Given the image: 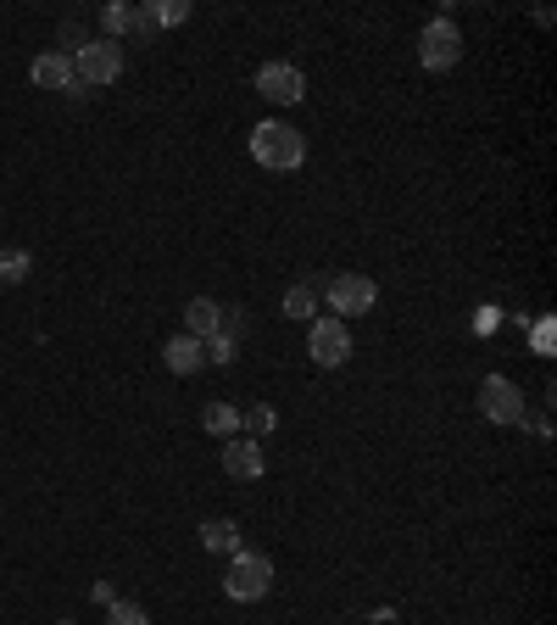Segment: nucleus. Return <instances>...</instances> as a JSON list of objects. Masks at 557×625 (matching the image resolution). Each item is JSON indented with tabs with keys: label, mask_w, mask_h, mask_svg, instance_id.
<instances>
[{
	"label": "nucleus",
	"mask_w": 557,
	"mask_h": 625,
	"mask_svg": "<svg viewBox=\"0 0 557 625\" xmlns=\"http://www.w3.org/2000/svg\"><path fill=\"white\" fill-rule=\"evenodd\" d=\"M318 297H324V285H313V280H302V285H291L285 291V319H313L318 313Z\"/></svg>",
	"instance_id": "obj_16"
},
{
	"label": "nucleus",
	"mask_w": 557,
	"mask_h": 625,
	"mask_svg": "<svg viewBox=\"0 0 557 625\" xmlns=\"http://www.w3.org/2000/svg\"><path fill=\"white\" fill-rule=\"evenodd\" d=\"M101 23H107V40H118V45H123V34H134V29H140V12H134V7H107V12H101Z\"/></svg>",
	"instance_id": "obj_19"
},
{
	"label": "nucleus",
	"mask_w": 557,
	"mask_h": 625,
	"mask_svg": "<svg viewBox=\"0 0 557 625\" xmlns=\"http://www.w3.org/2000/svg\"><path fill=\"white\" fill-rule=\"evenodd\" d=\"M223 592H229L234 603H262V597L273 592V559H267V553H251V548L229 553V575H223Z\"/></svg>",
	"instance_id": "obj_2"
},
{
	"label": "nucleus",
	"mask_w": 557,
	"mask_h": 625,
	"mask_svg": "<svg viewBox=\"0 0 557 625\" xmlns=\"http://www.w3.org/2000/svg\"><path fill=\"white\" fill-rule=\"evenodd\" d=\"M201 424H207V435L234 441V435H240V408H234V402H207V408H201Z\"/></svg>",
	"instance_id": "obj_15"
},
{
	"label": "nucleus",
	"mask_w": 557,
	"mask_h": 625,
	"mask_svg": "<svg viewBox=\"0 0 557 625\" xmlns=\"http://www.w3.org/2000/svg\"><path fill=\"white\" fill-rule=\"evenodd\" d=\"M201 548H207V553H223V559L240 553V525H234V519H207V525H201Z\"/></svg>",
	"instance_id": "obj_13"
},
{
	"label": "nucleus",
	"mask_w": 557,
	"mask_h": 625,
	"mask_svg": "<svg viewBox=\"0 0 557 625\" xmlns=\"http://www.w3.org/2000/svg\"><path fill=\"white\" fill-rule=\"evenodd\" d=\"M184 18H190V0H151L140 12V29H178Z\"/></svg>",
	"instance_id": "obj_14"
},
{
	"label": "nucleus",
	"mask_w": 557,
	"mask_h": 625,
	"mask_svg": "<svg viewBox=\"0 0 557 625\" xmlns=\"http://www.w3.org/2000/svg\"><path fill=\"white\" fill-rule=\"evenodd\" d=\"M162 364H167V375L190 380V375H201V369H207V346H201L196 335H173V341L162 346Z\"/></svg>",
	"instance_id": "obj_10"
},
{
	"label": "nucleus",
	"mask_w": 557,
	"mask_h": 625,
	"mask_svg": "<svg viewBox=\"0 0 557 625\" xmlns=\"http://www.w3.org/2000/svg\"><path fill=\"white\" fill-rule=\"evenodd\" d=\"M34 274V257L23 251V246H7L0 251V285H23Z\"/></svg>",
	"instance_id": "obj_17"
},
{
	"label": "nucleus",
	"mask_w": 557,
	"mask_h": 625,
	"mask_svg": "<svg viewBox=\"0 0 557 625\" xmlns=\"http://www.w3.org/2000/svg\"><path fill=\"white\" fill-rule=\"evenodd\" d=\"M0 291H7V285H0Z\"/></svg>",
	"instance_id": "obj_22"
},
{
	"label": "nucleus",
	"mask_w": 557,
	"mask_h": 625,
	"mask_svg": "<svg viewBox=\"0 0 557 625\" xmlns=\"http://www.w3.org/2000/svg\"><path fill=\"white\" fill-rule=\"evenodd\" d=\"M307 357L318 369H340L346 357H351V330H346V319H313V330H307Z\"/></svg>",
	"instance_id": "obj_7"
},
{
	"label": "nucleus",
	"mask_w": 557,
	"mask_h": 625,
	"mask_svg": "<svg viewBox=\"0 0 557 625\" xmlns=\"http://www.w3.org/2000/svg\"><path fill=\"white\" fill-rule=\"evenodd\" d=\"M256 96L273 107H296L307 96V73L296 62H262L256 67Z\"/></svg>",
	"instance_id": "obj_5"
},
{
	"label": "nucleus",
	"mask_w": 557,
	"mask_h": 625,
	"mask_svg": "<svg viewBox=\"0 0 557 625\" xmlns=\"http://www.w3.org/2000/svg\"><path fill=\"white\" fill-rule=\"evenodd\" d=\"M480 413L491 424H524V391L507 375H485L480 380Z\"/></svg>",
	"instance_id": "obj_8"
},
{
	"label": "nucleus",
	"mask_w": 557,
	"mask_h": 625,
	"mask_svg": "<svg viewBox=\"0 0 557 625\" xmlns=\"http://www.w3.org/2000/svg\"><path fill=\"white\" fill-rule=\"evenodd\" d=\"M223 470H229L234 481H262V475H267V453H262V441H251V435L223 441Z\"/></svg>",
	"instance_id": "obj_9"
},
{
	"label": "nucleus",
	"mask_w": 557,
	"mask_h": 625,
	"mask_svg": "<svg viewBox=\"0 0 557 625\" xmlns=\"http://www.w3.org/2000/svg\"><path fill=\"white\" fill-rule=\"evenodd\" d=\"M29 78H34L40 89H78V78H73V56H67V51H45V56H34Z\"/></svg>",
	"instance_id": "obj_11"
},
{
	"label": "nucleus",
	"mask_w": 557,
	"mask_h": 625,
	"mask_svg": "<svg viewBox=\"0 0 557 625\" xmlns=\"http://www.w3.org/2000/svg\"><path fill=\"white\" fill-rule=\"evenodd\" d=\"M251 157L262 162V168H273V173H291V168H302L307 162V134L302 129H291V123H256L251 129Z\"/></svg>",
	"instance_id": "obj_1"
},
{
	"label": "nucleus",
	"mask_w": 557,
	"mask_h": 625,
	"mask_svg": "<svg viewBox=\"0 0 557 625\" xmlns=\"http://www.w3.org/2000/svg\"><path fill=\"white\" fill-rule=\"evenodd\" d=\"M107 625H151V619H145V608H140V603L112 597V603H107Z\"/></svg>",
	"instance_id": "obj_20"
},
{
	"label": "nucleus",
	"mask_w": 557,
	"mask_h": 625,
	"mask_svg": "<svg viewBox=\"0 0 557 625\" xmlns=\"http://www.w3.org/2000/svg\"><path fill=\"white\" fill-rule=\"evenodd\" d=\"M324 297H329L335 319H357V313H374L380 285L368 274H335V280H324Z\"/></svg>",
	"instance_id": "obj_6"
},
{
	"label": "nucleus",
	"mask_w": 557,
	"mask_h": 625,
	"mask_svg": "<svg viewBox=\"0 0 557 625\" xmlns=\"http://www.w3.org/2000/svg\"><path fill=\"white\" fill-rule=\"evenodd\" d=\"M457 56H462V29L451 18H429L418 34V62L429 73H446V67H457Z\"/></svg>",
	"instance_id": "obj_4"
},
{
	"label": "nucleus",
	"mask_w": 557,
	"mask_h": 625,
	"mask_svg": "<svg viewBox=\"0 0 557 625\" xmlns=\"http://www.w3.org/2000/svg\"><path fill=\"white\" fill-rule=\"evenodd\" d=\"M73 78L78 84H112V78H123V45L118 40H84L73 51Z\"/></svg>",
	"instance_id": "obj_3"
},
{
	"label": "nucleus",
	"mask_w": 557,
	"mask_h": 625,
	"mask_svg": "<svg viewBox=\"0 0 557 625\" xmlns=\"http://www.w3.org/2000/svg\"><path fill=\"white\" fill-rule=\"evenodd\" d=\"M56 625H73V619H56Z\"/></svg>",
	"instance_id": "obj_21"
},
{
	"label": "nucleus",
	"mask_w": 557,
	"mask_h": 625,
	"mask_svg": "<svg viewBox=\"0 0 557 625\" xmlns=\"http://www.w3.org/2000/svg\"><path fill=\"white\" fill-rule=\"evenodd\" d=\"M223 330V308L212 297H196V302H184V335H196V341H212Z\"/></svg>",
	"instance_id": "obj_12"
},
{
	"label": "nucleus",
	"mask_w": 557,
	"mask_h": 625,
	"mask_svg": "<svg viewBox=\"0 0 557 625\" xmlns=\"http://www.w3.org/2000/svg\"><path fill=\"white\" fill-rule=\"evenodd\" d=\"M240 430H245L251 441H262V435H273V430H278V413H273L267 402H256V408H240Z\"/></svg>",
	"instance_id": "obj_18"
}]
</instances>
